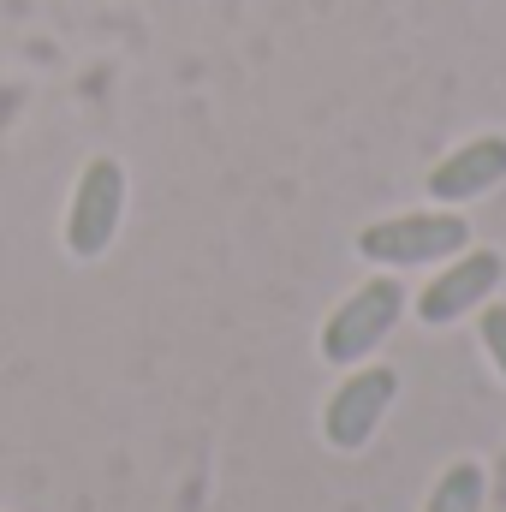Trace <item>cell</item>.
<instances>
[{"instance_id":"cell-1","label":"cell","mask_w":506,"mask_h":512,"mask_svg":"<svg viewBox=\"0 0 506 512\" xmlns=\"http://www.w3.org/2000/svg\"><path fill=\"white\" fill-rule=\"evenodd\" d=\"M405 310H411V298H405V280L399 274H370L364 286H352L334 310H328V322H322V334H316V352H322V364H334V370H352V364H370L381 352V340L405 322Z\"/></svg>"},{"instance_id":"cell-2","label":"cell","mask_w":506,"mask_h":512,"mask_svg":"<svg viewBox=\"0 0 506 512\" xmlns=\"http://www.w3.org/2000/svg\"><path fill=\"white\" fill-rule=\"evenodd\" d=\"M465 245H471V221L459 209H441V203L435 209H399V215L370 221L358 233V256L370 268H387V274H399V268H435V262L459 256Z\"/></svg>"},{"instance_id":"cell-3","label":"cell","mask_w":506,"mask_h":512,"mask_svg":"<svg viewBox=\"0 0 506 512\" xmlns=\"http://www.w3.org/2000/svg\"><path fill=\"white\" fill-rule=\"evenodd\" d=\"M120 221H126V167L114 155H90L78 167L72 197H66L60 239H66V251L78 256V262H96V256L114 251Z\"/></svg>"},{"instance_id":"cell-4","label":"cell","mask_w":506,"mask_h":512,"mask_svg":"<svg viewBox=\"0 0 506 512\" xmlns=\"http://www.w3.org/2000/svg\"><path fill=\"white\" fill-rule=\"evenodd\" d=\"M399 399V370L393 364H352L334 393L322 399V441L334 453H364L376 441V429L387 423Z\"/></svg>"},{"instance_id":"cell-5","label":"cell","mask_w":506,"mask_h":512,"mask_svg":"<svg viewBox=\"0 0 506 512\" xmlns=\"http://www.w3.org/2000/svg\"><path fill=\"white\" fill-rule=\"evenodd\" d=\"M506 280V256L501 251H477V245H465L459 256H447V262H435V274H429V286L411 298V316L423 322V328H453V322H465V316H477L495 292H501Z\"/></svg>"},{"instance_id":"cell-6","label":"cell","mask_w":506,"mask_h":512,"mask_svg":"<svg viewBox=\"0 0 506 512\" xmlns=\"http://www.w3.org/2000/svg\"><path fill=\"white\" fill-rule=\"evenodd\" d=\"M501 179H506V137L501 131H483V137H465L459 149H447V155L429 167L423 191H429V203L459 209V203L489 197Z\"/></svg>"},{"instance_id":"cell-7","label":"cell","mask_w":506,"mask_h":512,"mask_svg":"<svg viewBox=\"0 0 506 512\" xmlns=\"http://www.w3.org/2000/svg\"><path fill=\"white\" fill-rule=\"evenodd\" d=\"M483 507H489V471L477 459H453L435 477L429 501H423V512H483Z\"/></svg>"},{"instance_id":"cell-8","label":"cell","mask_w":506,"mask_h":512,"mask_svg":"<svg viewBox=\"0 0 506 512\" xmlns=\"http://www.w3.org/2000/svg\"><path fill=\"white\" fill-rule=\"evenodd\" d=\"M477 340H483L489 364L506 376V304H501V298H489V304L477 310Z\"/></svg>"}]
</instances>
